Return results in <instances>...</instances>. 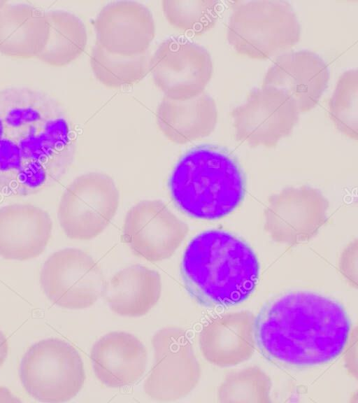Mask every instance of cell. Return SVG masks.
I'll use <instances>...</instances> for the list:
<instances>
[{
	"label": "cell",
	"mask_w": 358,
	"mask_h": 403,
	"mask_svg": "<svg viewBox=\"0 0 358 403\" xmlns=\"http://www.w3.org/2000/svg\"><path fill=\"white\" fill-rule=\"evenodd\" d=\"M161 293L159 273L134 264L118 271L106 282L102 296L114 313L134 318L148 313L159 301Z\"/></svg>",
	"instance_id": "obj_18"
},
{
	"label": "cell",
	"mask_w": 358,
	"mask_h": 403,
	"mask_svg": "<svg viewBox=\"0 0 358 403\" xmlns=\"http://www.w3.org/2000/svg\"><path fill=\"white\" fill-rule=\"evenodd\" d=\"M149 71L164 97L188 99L204 92L213 72V59L202 45L185 37L162 41L149 61Z\"/></svg>",
	"instance_id": "obj_7"
},
{
	"label": "cell",
	"mask_w": 358,
	"mask_h": 403,
	"mask_svg": "<svg viewBox=\"0 0 358 403\" xmlns=\"http://www.w3.org/2000/svg\"><path fill=\"white\" fill-rule=\"evenodd\" d=\"M301 34L297 15L289 2L257 0L238 2L234 6L227 39L238 54L267 59L294 46Z\"/></svg>",
	"instance_id": "obj_4"
},
{
	"label": "cell",
	"mask_w": 358,
	"mask_h": 403,
	"mask_svg": "<svg viewBox=\"0 0 358 403\" xmlns=\"http://www.w3.org/2000/svg\"><path fill=\"white\" fill-rule=\"evenodd\" d=\"M180 274L187 292L198 304L227 308L243 302L254 292L259 264L243 239L212 229L190 241L182 255Z\"/></svg>",
	"instance_id": "obj_2"
},
{
	"label": "cell",
	"mask_w": 358,
	"mask_h": 403,
	"mask_svg": "<svg viewBox=\"0 0 358 403\" xmlns=\"http://www.w3.org/2000/svg\"><path fill=\"white\" fill-rule=\"evenodd\" d=\"M217 120L215 101L205 92L185 100L164 97L156 111L158 127L169 141L177 144L209 135Z\"/></svg>",
	"instance_id": "obj_17"
},
{
	"label": "cell",
	"mask_w": 358,
	"mask_h": 403,
	"mask_svg": "<svg viewBox=\"0 0 358 403\" xmlns=\"http://www.w3.org/2000/svg\"><path fill=\"white\" fill-rule=\"evenodd\" d=\"M165 18L176 29L191 35H201L216 24L222 10L218 1L164 0Z\"/></svg>",
	"instance_id": "obj_22"
},
{
	"label": "cell",
	"mask_w": 358,
	"mask_h": 403,
	"mask_svg": "<svg viewBox=\"0 0 358 403\" xmlns=\"http://www.w3.org/2000/svg\"><path fill=\"white\" fill-rule=\"evenodd\" d=\"M40 283L53 304L69 309H83L102 296L106 281L101 269L86 252L66 248L50 255L43 263Z\"/></svg>",
	"instance_id": "obj_8"
},
{
	"label": "cell",
	"mask_w": 358,
	"mask_h": 403,
	"mask_svg": "<svg viewBox=\"0 0 358 403\" xmlns=\"http://www.w3.org/2000/svg\"><path fill=\"white\" fill-rule=\"evenodd\" d=\"M175 205L191 218L212 220L233 212L246 193L245 173L227 148L201 144L186 151L168 181Z\"/></svg>",
	"instance_id": "obj_3"
},
{
	"label": "cell",
	"mask_w": 358,
	"mask_h": 403,
	"mask_svg": "<svg viewBox=\"0 0 358 403\" xmlns=\"http://www.w3.org/2000/svg\"><path fill=\"white\" fill-rule=\"evenodd\" d=\"M119 201L118 189L108 174L92 171L80 175L62 195L57 210L59 225L71 239H92L110 225Z\"/></svg>",
	"instance_id": "obj_6"
},
{
	"label": "cell",
	"mask_w": 358,
	"mask_h": 403,
	"mask_svg": "<svg viewBox=\"0 0 358 403\" xmlns=\"http://www.w3.org/2000/svg\"><path fill=\"white\" fill-rule=\"evenodd\" d=\"M299 113L283 92L263 85L252 90L246 101L231 111L238 138L252 146H266L289 134Z\"/></svg>",
	"instance_id": "obj_11"
},
{
	"label": "cell",
	"mask_w": 358,
	"mask_h": 403,
	"mask_svg": "<svg viewBox=\"0 0 358 403\" xmlns=\"http://www.w3.org/2000/svg\"><path fill=\"white\" fill-rule=\"evenodd\" d=\"M62 108L55 98L42 90L27 87L0 90V115L10 132L36 125Z\"/></svg>",
	"instance_id": "obj_20"
},
{
	"label": "cell",
	"mask_w": 358,
	"mask_h": 403,
	"mask_svg": "<svg viewBox=\"0 0 358 403\" xmlns=\"http://www.w3.org/2000/svg\"><path fill=\"white\" fill-rule=\"evenodd\" d=\"M351 322L336 299L310 291H292L267 302L254 322L263 356L282 367L306 368L330 362L347 345Z\"/></svg>",
	"instance_id": "obj_1"
},
{
	"label": "cell",
	"mask_w": 358,
	"mask_h": 403,
	"mask_svg": "<svg viewBox=\"0 0 358 403\" xmlns=\"http://www.w3.org/2000/svg\"><path fill=\"white\" fill-rule=\"evenodd\" d=\"M52 232L50 214L31 204H12L0 208V256L28 260L43 253Z\"/></svg>",
	"instance_id": "obj_14"
},
{
	"label": "cell",
	"mask_w": 358,
	"mask_h": 403,
	"mask_svg": "<svg viewBox=\"0 0 358 403\" xmlns=\"http://www.w3.org/2000/svg\"><path fill=\"white\" fill-rule=\"evenodd\" d=\"M49 34L45 11L27 3L0 1V53L17 58L36 57Z\"/></svg>",
	"instance_id": "obj_16"
},
{
	"label": "cell",
	"mask_w": 358,
	"mask_h": 403,
	"mask_svg": "<svg viewBox=\"0 0 358 403\" xmlns=\"http://www.w3.org/2000/svg\"><path fill=\"white\" fill-rule=\"evenodd\" d=\"M19 374L25 391L44 402L71 400L85 381L80 353L58 338L43 339L31 346L21 360Z\"/></svg>",
	"instance_id": "obj_5"
},
{
	"label": "cell",
	"mask_w": 358,
	"mask_h": 403,
	"mask_svg": "<svg viewBox=\"0 0 358 403\" xmlns=\"http://www.w3.org/2000/svg\"><path fill=\"white\" fill-rule=\"evenodd\" d=\"M49 24L46 45L37 57L52 66H66L80 57L87 43V31L83 20L69 11H45Z\"/></svg>",
	"instance_id": "obj_19"
},
{
	"label": "cell",
	"mask_w": 358,
	"mask_h": 403,
	"mask_svg": "<svg viewBox=\"0 0 358 403\" xmlns=\"http://www.w3.org/2000/svg\"><path fill=\"white\" fill-rule=\"evenodd\" d=\"M152 368L143 390L152 400L174 401L188 395L199 378V366L185 331L169 326L160 329L151 340Z\"/></svg>",
	"instance_id": "obj_9"
},
{
	"label": "cell",
	"mask_w": 358,
	"mask_h": 403,
	"mask_svg": "<svg viewBox=\"0 0 358 403\" xmlns=\"http://www.w3.org/2000/svg\"><path fill=\"white\" fill-rule=\"evenodd\" d=\"M329 70L324 60L309 50L285 52L268 69L263 86L279 90L295 103L299 113L318 104L326 90Z\"/></svg>",
	"instance_id": "obj_13"
},
{
	"label": "cell",
	"mask_w": 358,
	"mask_h": 403,
	"mask_svg": "<svg viewBox=\"0 0 358 403\" xmlns=\"http://www.w3.org/2000/svg\"><path fill=\"white\" fill-rule=\"evenodd\" d=\"M20 402L6 388L0 386V402Z\"/></svg>",
	"instance_id": "obj_25"
},
{
	"label": "cell",
	"mask_w": 358,
	"mask_h": 403,
	"mask_svg": "<svg viewBox=\"0 0 358 403\" xmlns=\"http://www.w3.org/2000/svg\"><path fill=\"white\" fill-rule=\"evenodd\" d=\"M8 352V344L3 333L0 330V367L5 362Z\"/></svg>",
	"instance_id": "obj_24"
},
{
	"label": "cell",
	"mask_w": 358,
	"mask_h": 403,
	"mask_svg": "<svg viewBox=\"0 0 358 403\" xmlns=\"http://www.w3.org/2000/svg\"><path fill=\"white\" fill-rule=\"evenodd\" d=\"M331 118L337 128L351 138L357 136L358 71H345L339 77L329 101Z\"/></svg>",
	"instance_id": "obj_23"
},
{
	"label": "cell",
	"mask_w": 358,
	"mask_h": 403,
	"mask_svg": "<svg viewBox=\"0 0 358 403\" xmlns=\"http://www.w3.org/2000/svg\"><path fill=\"white\" fill-rule=\"evenodd\" d=\"M148 52L135 56L110 53L96 43L92 48L90 65L96 78L103 85L117 88L139 82L149 71Z\"/></svg>",
	"instance_id": "obj_21"
},
{
	"label": "cell",
	"mask_w": 358,
	"mask_h": 403,
	"mask_svg": "<svg viewBox=\"0 0 358 403\" xmlns=\"http://www.w3.org/2000/svg\"><path fill=\"white\" fill-rule=\"evenodd\" d=\"M92 366L96 377L108 388L132 386L144 375L147 367V351L134 334L115 331L102 336L90 352Z\"/></svg>",
	"instance_id": "obj_15"
},
{
	"label": "cell",
	"mask_w": 358,
	"mask_h": 403,
	"mask_svg": "<svg viewBox=\"0 0 358 403\" xmlns=\"http://www.w3.org/2000/svg\"><path fill=\"white\" fill-rule=\"evenodd\" d=\"M96 43L106 51L135 56L148 51L156 31L150 10L135 1L107 3L94 21Z\"/></svg>",
	"instance_id": "obj_12"
},
{
	"label": "cell",
	"mask_w": 358,
	"mask_h": 403,
	"mask_svg": "<svg viewBox=\"0 0 358 403\" xmlns=\"http://www.w3.org/2000/svg\"><path fill=\"white\" fill-rule=\"evenodd\" d=\"M189 232L161 200L140 201L127 211L122 239L134 254L150 262L171 257Z\"/></svg>",
	"instance_id": "obj_10"
}]
</instances>
